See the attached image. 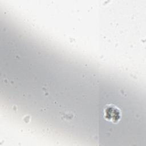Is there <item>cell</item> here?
<instances>
[{"label":"cell","instance_id":"1","mask_svg":"<svg viewBox=\"0 0 146 146\" xmlns=\"http://www.w3.org/2000/svg\"><path fill=\"white\" fill-rule=\"evenodd\" d=\"M105 119L112 123H117L121 118V112L119 108L113 104L107 105L104 110Z\"/></svg>","mask_w":146,"mask_h":146}]
</instances>
